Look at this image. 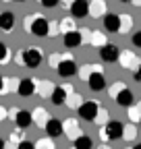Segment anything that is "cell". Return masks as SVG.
Instances as JSON below:
<instances>
[{
    "instance_id": "1",
    "label": "cell",
    "mask_w": 141,
    "mask_h": 149,
    "mask_svg": "<svg viewBox=\"0 0 141 149\" xmlns=\"http://www.w3.org/2000/svg\"><path fill=\"white\" fill-rule=\"evenodd\" d=\"M19 58H21V62H23L27 68H38V66L42 64L44 54H42L40 48H27V50H23L19 56H17V60H19Z\"/></svg>"
},
{
    "instance_id": "11",
    "label": "cell",
    "mask_w": 141,
    "mask_h": 149,
    "mask_svg": "<svg viewBox=\"0 0 141 149\" xmlns=\"http://www.w3.org/2000/svg\"><path fill=\"white\" fill-rule=\"evenodd\" d=\"M68 91H70V87L56 85L54 89H52V95H50L52 104H54V106H64V104H66V95H68Z\"/></svg>"
},
{
    "instance_id": "22",
    "label": "cell",
    "mask_w": 141,
    "mask_h": 149,
    "mask_svg": "<svg viewBox=\"0 0 141 149\" xmlns=\"http://www.w3.org/2000/svg\"><path fill=\"white\" fill-rule=\"evenodd\" d=\"M17 149H35V145L29 143V141H21L19 145H17Z\"/></svg>"
},
{
    "instance_id": "3",
    "label": "cell",
    "mask_w": 141,
    "mask_h": 149,
    "mask_svg": "<svg viewBox=\"0 0 141 149\" xmlns=\"http://www.w3.org/2000/svg\"><path fill=\"white\" fill-rule=\"evenodd\" d=\"M77 112H79V116H81L83 120H87V122H94V120L98 118L100 106H98V102H94V100H87V102H83V104L77 108Z\"/></svg>"
},
{
    "instance_id": "29",
    "label": "cell",
    "mask_w": 141,
    "mask_h": 149,
    "mask_svg": "<svg viewBox=\"0 0 141 149\" xmlns=\"http://www.w3.org/2000/svg\"><path fill=\"white\" fill-rule=\"evenodd\" d=\"M15 2H25V0H15Z\"/></svg>"
},
{
    "instance_id": "21",
    "label": "cell",
    "mask_w": 141,
    "mask_h": 149,
    "mask_svg": "<svg viewBox=\"0 0 141 149\" xmlns=\"http://www.w3.org/2000/svg\"><path fill=\"white\" fill-rule=\"evenodd\" d=\"M131 42H133V46H135V48H141V31H135V33H133Z\"/></svg>"
},
{
    "instance_id": "6",
    "label": "cell",
    "mask_w": 141,
    "mask_h": 149,
    "mask_svg": "<svg viewBox=\"0 0 141 149\" xmlns=\"http://www.w3.org/2000/svg\"><path fill=\"white\" fill-rule=\"evenodd\" d=\"M56 70H58V74L62 79H70L73 74H77V64H75V60L70 58H62L58 64H56Z\"/></svg>"
},
{
    "instance_id": "17",
    "label": "cell",
    "mask_w": 141,
    "mask_h": 149,
    "mask_svg": "<svg viewBox=\"0 0 141 149\" xmlns=\"http://www.w3.org/2000/svg\"><path fill=\"white\" fill-rule=\"evenodd\" d=\"M73 145H75V149H91L94 147V141H91L89 135H79L73 141Z\"/></svg>"
},
{
    "instance_id": "10",
    "label": "cell",
    "mask_w": 141,
    "mask_h": 149,
    "mask_svg": "<svg viewBox=\"0 0 141 149\" xmlns=\"http://www.w3.org/2000/svg\"><path fill=\"white\" fill-rule=\"evenodd\" d=\"M70 15L75 19H83L89 15V2L87 0H73L70 2Z\"/></svg>"
},
{
    "instance_id": "26",
    "label": "cell",
    "mask_w": 141,
    "mask_h": 149,
    "mask_svg": "<svg viewBox=\"0 0 141 149\" xmlns=\"http://www.w3.org/2000/svg\"><path fill=\"white\" fill-rule=\"evenodd\" d=\"M0 149H4V139L0 137Z\"/></svg>"
},
{
    "instance_id": "25",
    "label": "cell",
    "mask_w": 141,
    "mask_h": 149,
    "mask_svg": "<svg viewBox=\"0 0 141 149\" xmlns=\"http://www.w3.org/2000/svg\"><path fill=\"white\" fill-rule=\"evenodd\" d=\"M0 93H4V79H2V74H0Z\"/></svg>"
},
{
    "instance_id": "4",
    "label": "cell",
    "mask_w": 141,
    "mask_h": 149,
    "mask_svg": "<svg viewBox=\"0 0 141 149\" xmlns=\"http://www.w3.org/2000/svg\"><path fill=\"white\" fill-rule=\"evenodd\" d=\"M98 52H100L102 62H106V64H114L118 60V56H120V50L116 46H112V44H102Z\"/></svg>"
},
{
    "instance_id": "2",
    "label": "cell",
    "mask_w": 141,
    "mask_h": 149,
    "mask_svg": "<svg viewBox=\"0 0 141 149\" xmlns=\"http://www.w3.org/2000/svg\"><path fill=\"white\" fill-rule=\"evenodd\" d=\"M100 135L104 139H108V141H118L122 135H125V124L120 120H110L104 126V130H100Z\"/></svg>"
},
{
    "instance_id": "13",
    "label": "cell",
    "mask_w": 141,
    "mask_h": 149,
    "mask_svg": "<svg viewBox=\"0 0 141 149\" xmlns=\"http://www.w3.org/2000/svg\"><path fill=\"white\" fill-rule=\"evenodd\" d=\"M81 42H83V35L79 33V31H66L64 35H62V44H64V48H79L81 46Z\"/></svg>"
},
{
    "instance_id": "18",
    "label": "cell",
    "mask_w": 141,
    "mask_h": 149,
    "mask_svg": "<svg viewBox=\"0 0 141 149\" xmlns=\"http://www.w3.org/2000/svg\"><path fill=\"white\" fill-rule=\"evenodd\" d=\"M104 10H106V2H104V0H96V2H89V15L100 17Z\"/></svg>"
},
{
    "instance_id": "23",
    "label": "cell",
    "mask_w": 141,
    "mask_h": 149,
    "mask_svg": "<svg viewBox=\"0 0 141 149\" xmlns=\"http://www.w3.org/2000/svg\"><path fill=\"white\" fill-rule=\"evenodd\" d=\"M62 31H64V33H66V31H73V21L64 19V21H62Z\"/></svg>"
},
{
    "instance_id": "20",
    "label": "cell",
    "mask_w": 141,
    "mask_h": 149,
    "mask_svg": "<svg viewBox=\"0 0 141 149\" xmlns=\"http://www.w3.org/2000/svg\"><path fill=\"white\" fill-rule=\"evenodd\" d=\"M6 58H8V48H6V44L0 42V62H4Z\"/></svg>"
},
{
    "instance_id": "16",
    "label": "cell",
    "mask_w": 141,
    "mask_h": 149,
    "mask_svg": "<svg viewBox=\"0 0 141 149\" xmlns=\"http://www.w3.org/2000/svg\"><path fill=\"white\" fill-rule=\"evenodd\" d=\"M15 29V15L4 10V13H0V31H13Z\"/></svg>"
},
{
    "instance_id": "27",
    "label": "cell",
    "mask_w": 141,
    "mask_h": 149,
    "mask_svg": "<svg viewBox=\"0 0 141 149\" xmlns=\"http://www.w3.org/2000/svg\"><path fill=\"white\" fill-rule=\"evenodd\" d=\"M133 149H141V143H139V145H135V147H133Z\"/></svg>"
},
{
    "instance_id": "24",
    "label": "cell",
    "mask_w": 141,
    "mask_h": 149,
    "mask_svg": "<svg viewBox=\"0 0 141 149\" xmlns=\"http://www.w3.org/2000/svg\"><path fill=\"white\" fill-rule=\"evenodd\" d=\"M133 79H135L137 83H141V64H139V66L133 70Z\"/></svg>"
},
{
    "instance_id": "30",
    "label": "cell",
    "mask_w": 141,
    "mask_h": 149,
    "mask_svg": "<svg viewBox=\"0 0 141 149\" xmlns=\"http://www.w3.org/2000/svg\"><path fill=\"white\" fill-rule=\"evenodd\" d=\"M139 124H141V118H139Z\"/></svg>"
},
{
    "instance_id": "15",
    "label": "cell",
    "mask_w": 141,
    "mask_h": 149,
    "mask_svg": "<svg viewBox=\"0 0 141 149\" xmlns=\"http://www.w3.org/2000/svg\"><path fill=\"white\" fill-rule=\"evenodd\" d=\"M33 91H35V83L31 79H23V81H19V85H17V93H19L21 97H31Z\"/></svg>"
},
{
    "instance_id": "12",
    "label": "cell",
    "mask_w": 141,
    "mask_h": 149,
    "mask_svg": "<svg viewBox=\"0 0 141 149\" xmlns=\"http://www.w3.org/2000/svg\"><path fill=\"white\" fill-rule=\"evenodd\" d=\"M120 27H122V19L118 15H112L110 13V15L104 17V29L108 31V33H118Z\"/></svg>"
},
{
    "instance_id": "5",
    "label": "cell",
    "mask_w": 141,
    "mask_h": 149,
    "mask_svg": "<svg viewBox=\"0 0 141 149\" xmlns=\"http://www.w3.org/2000/svg\"><path fill=\"white\" fill-rule=\"evenodd\" d=\"M29 31H31L33 35H38V37H46V35L50 33V21H48L46 17H35L33 21H31Z\"/></svg>"
},
{
    "instance_id": "8",
    "label": "cell",
    "mask_w": 141,
    "mask_h": 149,
    "mask_svg": "<svg viewBox=\"0 0 141 149\" xmlns=\"http://www.w3.org/2000/svg\"><path fill=\"white\" fill-rule=\"evenodd\" d=\"M62 133H64L62 120H58V118H48V120H46V135H48L50 139H56V137H60Z\"/></svg>"
},
{
    "instance_id": "7",
    "label": "cell",
    "mask_w": 141,
    "mask_h": 149,
    "mask_svg": "<svg viewBox=\"0 0 141 149\" xmlns=\"http://www.w3.org/2000/svg\"><path fill=\"white\" fill-rule=\"evenodd\" d=\"M87 85H89L91 91H104V87H106V77H104V72H100V70L89 72V74H87Z\"/></svg>"
},
{
    "instance_id": "9",
    "label": "cell",
    "mask_w": 141,
    "mask_h": 149,
    "mask_svg": "<svg viewBox=\"0 0 141 149\" xmlns=\"http://www.w3.org/2000/svg\"><path fill=\"white\" fill-rule=\"evenodd\" d=\"M114 102L120 106V108H131L135 104V95L127 89V87H122L118 93H114Z\"/></svg>"
},
{
    "instance_id": "31",
    "label": "cell",
    "mask_w": 141,
    "mask_h": 149,
    "mask_svg": "<svg viewBox=\"0 0 141 149\" xmlns=\"http://www.w3.org/2000/svg\"><path fill=\"white\" fill-rule=\"evenodd\" d=\"M70 2H73V0H70Z\"/></svg>"
},
{
    "instance_id": "28",
    "label": "cell",
    "mask_w": 141,
    "mask_h": 149,
    "mask_svg": "<svg viewBox=\"0 0 141 149\" xmlns=\"http://www.w3.org/2000/svg\"><path fill=\"white\" fill-rule=\"evenodd\" d=\"M120 2H133V0H120Z\"/></svg>"
},
{
    "instance_id": "19",
    "label": "cell",
    "mask_w": 141,
    "mask_h": 149,
    "mask_svg": "<svg viewBox=\"0 0 141 149\" xmlns=\"http://www.w3.org/2000/svg\"><path fill=\"white\" fill-rule=\"evenodd\" d=\"M40 2H42V6H44V8H56L60 0H40Z\"/></svg>"
},
{
    "instance_id": "14",
    "label": "cell",
    "mask_w": 141,
    "mask_h": 149,
    "mask_svg": "<svg viewBox=\"0 0 141 149\" xmlns=\"http://www.w3.org/2000/svg\"><path fill=\"white\" fill-rule=\"evenodd\" d=\"M15 124L19 126V128H29L33 124V116H31V112L27 110H19L15 114Z\"/></svg>"
}]
</instances>
